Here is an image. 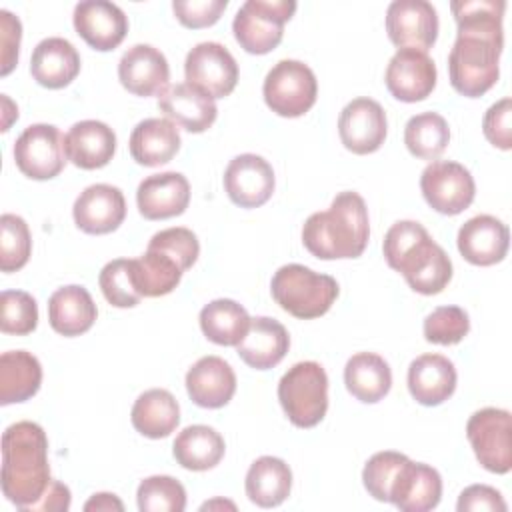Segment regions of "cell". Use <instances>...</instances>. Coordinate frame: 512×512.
I'll return each mask as SVG.
<instances>
[{"label": "cell", "instance_id": "39", "mask_svg": "<svg viewBox=\"0 0 512 512\" xmlns=\"http://www.w3.org/2000/svg\"><path fill=\"white\" fill-rule=\"evenodd\" d=\"M32 252V236L24 218L16 214L0 216V270L16 272L26 266Z\"/></svg>", "mask_w": 512, "mask_h": 512}, {"label": "cell", "instance_id": "48", "mask_svg": "<svg viewBox=\"0 0 512 512\" xmlns=\"http://www.w3.org/2000/svg\"><path fill=\"white\" fill-rule=\"evenodd\" d=\"M22 40V24L18 16L8 10H0V74L8 76L18 64Z\"/></svg>", "mask_w": 512, "mask_h": 512}, {"label": "cell", "instance_id": "28", "mask_svg": "<svg viewBox=\"0 0 512 512\" xmlns=\"http://www.w3.org/2000/svg\"><path fill=\"white\" fill-rule=\"evenodd\" d=\"M288 348L290 336L286 328L268 316L252 318L246 336L236 344L238 356L256 370H268L280 364Z\"/></svg>", "mask_w": 512, "mask_h": 512}, {"label": "cell", "instance_id": "36", "mask_svg": "<svg viewBox=\"0 0 512 512\" xmlns=\"http://www.w3.org/2000/svg\"><path fill=\"white\" fill-rule=\"evenodd\" d=\"M250 316L244 306L230 298L208 302L200 310V328L204 336L220 346H236L250 328Z\"/></svg>", "mask_w": 512, "mask_h": 512}, {"label": "cell", "instance_id": "43", "mask_svg": "<svg viewBox=\"0 0 512 512\" xmlns=\"http://www.w3.org/2000/svg\"><path fill=\"white\" fill-rule=\"evenodd\" d=\"M470 332V318L460 306H440L424 320V338L432 344L452 346Z\"/></svg>", "mask_w": 512, "mask_h": 512}, {"label": "cell", "instance_id": "6", "mask_svg": "<svg viewBox=\"0 0 512 512\" xmlns=\"http://www.w3.org/2000/svg\"><path fill=\"white\" fill-rule=\"evenodd\" d=\"M278 400L288 420L298 428H314L328 410V376L314 362H296L278 382Z\"/></svg>", "mask_w": 512, "mask_h": 512}, {"label": "cell", "instance_id": "26", "mask_svg": "<svg viewBox=\"0 0 512 512\" xmlns=\"http://www.w3.org/2000/svg\"><path fill=\"white\" fill-rule=\"evenodd\" d=\"M80 72V54L72 42L60 36L44 38L30 58L32 78L50 90L68 86Z\"/></svg>", "mask_w": 512, "mask_h": 512}, {"label": "cell", "instance_id": "34", "mask_svg": "<svg viewBox=\"0 0 512 512\" xmlns=\"http://www.w3.org/2000/svg\"><path fill=\"white\" fill-rule=\"evenodd\" d=\"M132 426L146 438H166L180 424V406L164 388H152L140 394L132 406Z\"/></svg>", "mask_w": 512, "mask_h": 512}, {"label": "cell", "instance_id": "37", "mask_svg": "<svg viewBox=\"0 0 512 512\" xmlns=\"http://www.w3.org/2000/svg\"><path fill=\"white\" fill-rule=\"evenodd\" d=\"M180 264L160 250L146 248V252L132 260V280L142 296L156 298L170 294L182 280Z\"/></svg>", "mask_w": 512, "mask_h": 512}, {"label": "cell", "instance_id": "49", "mask_svg": "<svg viewBox=\"0 0 512 512\" xmlns=\"http://www.w3.org/2000/svg\"><path fill=\"white\" fill-rule=\"evenodd\" d=\"M458 512H478V510H488V512H506V502L502 494L486 484H472L460 492Z\"/></svg>", "mask_w": 512, "mask_h": 512}, {"label": "cell", "instance_id": "12", "mask_svg": "<svg viewBox=\"0 0 512 512\" xmlns=\"http://www.w3.org/2000/svg\"><path fill=\"white\" fill-rule=\"evenodd\" d=\"M184 74L188 84L216 100L232 94L236 88L238 64L226 46L218 42H200L186 54Z\"/></svg>", "mask_w": 512, "mask_h": 512}, {"label": "cell", "instance_id": "10", "mask_svg": "<svg viewBox=\"0 0 512 512\" xmlns=\"http://www.w3.org/2000/svg\"><path fill=\"white\" fill-rule=\"evenodd\" d=\"M420 190L430 208L446 216L464 212L476 196V184L470 170L452 160L430 162L422 170Z\"/></svg>", "mask_w": 512, "mask_h": 512}, {"label": "cell", "instance_id": "9", "mask_svg": "<svg viewBox=\"0 0 512 512\" xmlns=\"http://www.w3.org/2000/svg\"><path fill=\"white\" fill-rule=\"evenodd\" d=\"M510 434V412L502 408H482L466 424V436L476 460L494 474H508L512 468Z\"/></svg>", "mask_w": 512, "mask_h": 512}, {"label": "cell", "instance_id": "30", "mask_svg": "<svg viewBox=\"0 0 512 512\" xmlns=\"http://www.w3.org/2000/svg\"><path fill=\"white\" fill-rule=\"evenodd\" d=\"M180 132L168 118H146L130 134V154L142 166L170 162L180 150Z\"/></svg>", "mask_w": 512, "mask_h": 512}, {"label": "cell", "instance_id": "35", "mask_svg": "<svg viewBox=\"0 0 512 512\" xmlns=\"http://www.w3.org/2000/svg\"><path fill=\"white\" fill-rule=\"evenodd\" d=\"M224 450H226V444L220 432L204 424H194L184 428L172 444V454L176 462L182 468L194 470V472H204L220 464Z\"/></svg>", "mask_w": 512, "mask_h": 512}, {"label": "cell", "instance_id": "32", "mask_svg": "<svg viewBox=\"0 0 512 512\" xmlns=\"http://www.w3.org/2000/svg\"><path fill=\"white\" fill-rule=\"evenodd\" d=\"M244 484L250 502L260 508H274L290 496L292 470L276 456H260L250 464Z\"/></svg>", "mask_w": 512, "mask_h": 512}, {"label": "cell", "instance_id": "16", "mask_svg": "<svg viewBox=\"0 0 512 512\" xmlns=\"http://www.w3.org/2000/svg\"><path fill=\"white\" fill-rule=\"evenodd\" d=\"M274 186V170L268 160L258 154H240L226 166L224 188L228 198L240 208H258L266 204Z\"/></svg>", "mask_w": 512, "mask_h": 512}, {"label": "cell", "instance_id": "4", "mask_svg": "<svg viewBox=\"0 0 512 512\" xmlns=\"http://www.w3.org/2000/svg\"><path fill=\"white\" fill-rule=\"evenodd\" d=\"M370 222L358 192H340L324 212H314L302 226L304 248L320 260L358 258L368 244Z\"/></svg>", "mask_w": 512, "mask_h": 512}, {"label": "cell", "instance_id": "22", "mask_svg": "<svg viewBox=\"0 0 512 512\" xmlns=\"http://www.w3.org/2000/svg\"><path fill=\"white\" fill-rule=\"evenodd\" d=\"M440 498L442 478L438 470L408 458L392 482L390 502L402 512H428L438 506Z\"/></svg>", "mask_w": 512, "mask_h": 512}, {"label": "cell", "instance_id": "21", "mask_svg": "<svg viewBox=\"0 0 512 512\" xmlns=\"http://www.w3.org/2000/svg\"><path fill=\"white\" fill-rule=\"evenodd\" d=\"M190 202V184L180 172H160L146 176L136 190V204L146 220H166L180 216Z\"/></svg>", "mask_w": 512, "mask_h": 512}, {"label": "cell", "instance_id": "33", "mask_svg": "<svg viewBox=\"0 0 512 512\" xmlns=\"http://www.w3.org/2000/svg\"><path fill=\"white\" fill-rule=\"evenodd\" d=\"M42 384V366L26 350H8L0 356V404L30 400Z\"/></svg>", "mask_w": 512, "mask_h": 512}, {"label": "cell", "instance_id": "2", "mask_svg": "<svg viewBox=\"0 0 512 512\" xmlns=\"http://www.w3.org/2000/svg\"><path fill=\"white\" fill-rule=\"evenodd\" d=\"M48 438L40 424L22 420L2 434V492L28 512L50 486Z\"/></svg>", "mask_w": 512, "mask_h": 512}, {"label": "cell", "instance_id": "3", "mask_svg": "<svg viewBox=\"0 0 512 512\" xmlns=\"http://www.w3.org/2000/svg\"><path fill=\"white\" fill-rule=\"evenodd\" d=\"M382 250L388 266L400 272L418 294H438L452 280V260L420 222L398 220L392 224Z\"/></svg>", "mask_w": 512, "mask_h": 512}, {"label": "cell", "instance_id": "1", "mask_svg": "<svg viewBox=\"0 0 512 512\" xmlns=\"http://www.w3.org/2000/svg\"><path fill=\"white\" fill-rule=\"evenodd\" d=\"M504 8V0H456L450 4L458 30L448 54V74L458 94L478 98L496 84L504 46Z\"/></svg>", "mask_w": 512, "mask_h": 512}, {"label": "cell", "instance_id": "23", "mask_svg": "<svg viewBox=\"0 0 512 512\" xmlns=\"http://www.w3.org/2000/svg\"><path fill=\"white\" fill-rule=\"evenodd\" d=\"M158 108L170 122L194 134L208 130L218 116L214 98L188 82L168 86L158 96Z\"/></svg>", "mask_w": 512, "mask_h": 512}, {"label": "cell", "instance_id": "29", "mask_svg": "<svg viewBox=\"0 0 512 512\" xmlns=\"http://www.w3.org/2000/svg\"><path fill=\"white\" fill-rule=\"evenodd\" d=\"M96 316V304L84 286H62L48 300V322L62 336L70 338L88 332Z\"/></svg>", "mask_w": 512, "mask_h": 512}, {"label": "cell", "instance_id": "38", "mask_svg": "<svg viewBox=\"0 0 512 512\" xmlns=\"http://www.w3.org/2000/svg\"><path fill=\"white\" fill-rule=\"evenodd\" d=\"M450 142L448 122L438 112L412 116L404 126V144L420 160H436Z\"/></svg>", "mask_w": 512, "mask_h": 512}, {"label": "cell", "instance_id": "7", "mask_svg": "<svg viewBox=\"0 0 512 512\" xmlns=\"http://www.w3.org/2000/svg\"><path fill=\"white\" fill-rule=\"evenodd\" d=\"M294 12V0H246L232 22L234 38L250 54H268L282 42Z\"/></svg>", "mask_w": 512, "mask_h": 512}, {"label": "cell", "instance_id": "42", "mask_svg": "<svg viewBox=\"0 0 512 512\" xmlns=\"http://www.w3.org/2000/svg\"><path fill=\"white\" fill-rule=\"evenodd\" d=\"M104 298L116 308H132L140 302L142 294L136 290L132 280V260L116 258L110 260L98 276Z\"/></svg>", "mask_w": 512, "mask_h": 512}, {"label": "cell", "instance_id": "17", "mask_svg": "<svg viewBox=\"0 0 512 512\" xmlns=\"http://www.w3.org/2000/svg\"><path fill=\"white\" fill-rule=\"evenodd\" d=\"M72 20L78 36L98 52L114 50L128 32V18L122 8L106 0L78 2Z\"/></svg>", "mask_w": 512, "mask_h": 512}, {"label": "cell", "instance_id": "51", "mask_svg": "<svg viewBox=\"0 0 512 512\" xmlns=\"http://www.w3.org/2000/svg\"><path fill=\"white\" fill-rule=\"evenodd\" d=\"M84 510H86V512H110V510L122 512V510H124V504H122V500H120L116 494L98 492V494H94V496L84 504Z\"/></svg>", "mask_w": 512, "mask_h": 512}, {"label": "cell", "instance_id": "8", "mask_svg": "<svg viewBox=\"0 0 512 512\" xmlns=\"http://www.w3.org/2000/svg\"><path fill=\"white\" fill-rule=\"evenodd\" d=\"M266 106L284 118L306 114L318 96V82L310 66L300 60L276 62L262 86Z\"/></svg>", "mask_w": 512, "mask_h": 512}, {"label": "cell", "instance_id": "13", "mask_svg": "<svg viewBox=\"0 0 512 512\" xmlns=\"http://www.w3.org/2000/svg\"><path fill=\"white\" fill-rule=\"evenodd\" d=\"M386 32L398 48L426 52L438 38V14L426 0H394L386 10Z\"/></svg>", "mask_w": 512, "mask_h": 512}, {"label": "cell", "instance_id": "14", "mask_svg": "<svg viewBox=\"0 0 512 512\" xmlns=\"http://www.w3.org/2000/svg\"><path fill=\"white\" fill-rule=\"evenodd\" d=\"M388 132L384 108L372 98H354L348 102L338 118V134L346 150L354 154L376 152Z\"/></svg>", "mask_w": 512, "mask_h": 512}, {"label": "cell", "instance_id": "47", "mask_svg": "<svg viewBox=\"0 0 512 512\" xmlns=\"http://www.w3.org/2000/svg\"><path fill=\"white\" fill-rule=\"evenodd\" d=\"M510 116H512V100L510 98L498 100L484 114V122H482L484 136L492 146H496L500 150L512 148Z\"/></svg>", "mask_w": 512, "mask_h": 512}, {"label": "cell", "instance_id": "41", "mask_svg": "<svg viewBox=\"0 0 512 512\" xmlns=\"http://www.w3.org/2000/svg\"><path fill=\"white\" fill-rule=\"evenodd\" d=\"M38 304L24 290H4L0 294V330L4 334L26 336L36 330Z\"/></svg>", "mask_w": 512, "mask_h": 512}, {"label": "cell", "instance_id": "25", "mask_svg": "<svg viewBox=\"0 0 512 512\" xmlns=\"http://www.w3.org/2000/svg\"><path fill=\"white\" fill-rule=\"evenodd\" d=\"M456 368L442 354H422L408 366V390L422 406H438L456 390Z\"/></svg>", "mask_w": 512, "mask_h": 512}, {"label": "cell", "instance_id": "24", "mask_svg": "<svg viewBox=\"0 0 512 512\" xmlns=\"http://www.w3.org/2000/svg\"><path fill=\"white\" fill-rule=\"evenodd\" d=\"M186 390L200 408H222L236 392V374L220 356H204L186 372Z\"/></svg>", "mask_w": 512, "mask_h": 512}, {"label": "cell", "instance_id": "45", "mask_svg": "<svg viewBox=\"0 0 512 512\" xmlns=\"http://www.w3.org/2000/svg\"><path fill=\"white\" fill-rule=\"evenodd\" d=\"M148 248L168 254L170 258H174L180 264V268L184 272L188 268H192V264L198 260V254H200V242H198L196 234L182 226L156 232L150 238Z\"/></svg>", "mask_w": 512, "mask_h": 512}, {"label": "cell", "instance_id": "52", "mask_svg": "<svg viewBox=\"0 0 512 512\" xmlns=\"http://www.w3.org/2000/svg\"><path fill=\"white\" fill-rule=\"evenodd\" d=\"M216 506H224V508H230V510H234L236 506L232 504V502H224V500H214V502H206V504H202V510H210V508H216Z\"/></svg>", "mask_w": 512, "mask_h": 512}, {"label": "cell", "instance_id": "46", "mask_svg": "<svg viewBox=\"0 0 512 512\" xmlns=\"http://www.w3.org/2000/svg\"><path fill=\"white\" fill-rule=\"evenodd\" d=\"M228 0H174L172 10L186 28H206L220 20Z\"/></svg>", "mask_w": 512, "mask_h": 512}, {"label": "cell", "instance_id": "19", "mask_svg": "<svg viewBox=\"0 0 512 512\" xmlns=\"http://www.w3.org/2000/svg\"><path fill=\"white\" fill-rule=\"evenodd\" d=\"M120 84L136 96H160L168 88L170 66L166 56L150 44H134L118 62Z\"/></svg>", "mask_w": 512, "mask_h": 512}, {"label": "cell", "instance_id": "11", "mask_svg": "<svg viewBox=\"0 0 512 512\" xmlns=\"http://www.w3.org/2000/svg\"><path fill=\"white\" fill-rule=\"evenodd\" d=\"M68 156L62 132L52 124H32L14 142V162L32 180H50L64 170Z\"/></svg>", "mask_w": 512, "mask_h": 512}, {"label": "cell", "instance_id": "18", "mask_svg": "<svg viewBox=\"0 0 512 512\" xmlns=\"http://www.w3.org/2000/svg\"><path fill=\"white\" fill-rule=\"evenodd\" d=\"M72 216L86 234L114 232L126 218L124 194L112 184H92L76 198Z\"/></svg>", "mask_w": 512, "mask_h": 512}, {"label": "cell", "instance_id": "50", "mask_svg": "<svg viewBox=\"0 0 512 512\" xmlns=\"http://www.w3.org/2000/svg\"><path fill=\"white\" fill-rule=\"evenodd\" d=\"M70 508V490L66 484L52 480L42 498L28 512H64Z\"/></svg>", "mask_w": 512, "mask_h": 512}, {"label": "cell", "instance_id": "20", "mask_svg": "<svg viewBox=\"0 0 512 512\" xmlns=\"http://www.w3.org/2000/svg\"><path fill=\"white\" fill-rule=\"evenodd\" d=\"M458 250L474 266H492L504 260L510 244L508 226L490 214L466 220L458 230Z\"/></svg>", "mask_w": 512, "mask_h": 512}, {"label": "cell", "instance_id": "5", "mask_svg": "<svg viewBox=\"0 0 512 512\" xmlns=\"http://www.w3.org/2000/svg\"><path fill=\"white\" fill-rule=\"evenodd\" d=\"M276 304L300 320H312L330 310L338 298V282L302 264L280 266L270 282Z\"/></svg>", "mask_w": 512, "mask_h": 512}, {"label": "cell", "instance_id": "27", "mask_svg": "<svg viewBox=\"0 0 512 512\" xmlns=\"http://www.w3.org/2000/svg\"><path fill=\"white\" fill-rule=\"evenodd\" d=\"M64 148L74 166L96 170L112 160L116 152V134L100 120H82L66 132Z\"/></svg>", "mask_w": 512, "mask_h": 512}, {"label": "cell", "instance_id": "15", "mask_svg": "<svg viewBox=\"0 0 512 512\" xmlns=\"http://www.w3.org/2000/svg\"><path fill=\"white\" fill-rule=\"evenodd\" d=\"M436 64L428 52L398 48L386 68V88L400 102H420L436 86Z\"/></svg>", "mask_w": 512, "mask_h": 512}, {"label": "cell", "instance_id": "40", "mask_svg": "<svg viewBox=\"0 0 512 512\" xmlns=\"http://www.w3.org/2000/svg\"><path fill=\"white\" fill-rule=\"evenodd\" d=\"M142 512H182L186 508V490L172 476H148L136 492Z\"/></svg>", "mask_w": 512, "mask_h": 512}, {"label": "cell", "instance_id": "44", "mask_svg": "<svg viewBox=\"0 0 512 512\" xmlns=\"http://www.w3.org/2000/svg\"><path fill=\"white\" fill-rule=\"evenodd\" d=\"M406 460H408L406 454L384 450V452H376L366 462V466L362 470V482L374 500L390 502L392 482Z\"/></svg>", "mask_w": 512, "mask_h": 512}, {"label": "cell", "instance_id": "31", "mask_svg": "<svg viewBox=\"0 0 512 512\" xmlns=\"http://www.w3.org/2000/svg\"><path fill=\"white\" fill-rule=\"evenodd\" d=\"M346 390L360 402H380L392 388L388 362L374 352H358L344 366Z\"/></svg>", "mask_w": 512, "mask_h": 512}]
</instances>
